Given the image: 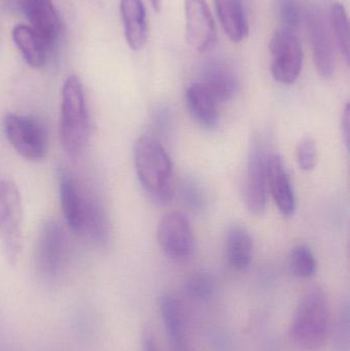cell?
<instances>
[{
	"label": "cell",
	"mask_w": 350,
	"mask_h": 351,
	"mask_svg": "<svg viewBox=\"0 0 350 351\" xmlns=\"http://www.w3.org/2000/svg\"><path fill=\"white\" fill-rule=\"evenodd\" d=\"M277 14L281 28L297 32L301 21V4L299 0H277Z\"/></svg>",
	"instance_id": "27"
},
{
	"label": "cell",
	"mask_w": 350,
	"mask_h": 351,
	"mask_svg": "<svg viewBox=\"0 0 350 351\" xmlns=\"http://www.w3.org/2000/svg\"><path fill=\"white\" fill-rule=\"evenodd\" d=\"M172 351H192L190 346L187 343L186 340L182 339L179 341L172 342Z\"/></svg>",
	"instance_id": "32"
},
{
	"label": "cell",
	"mask_w": 350,
	"mask_h": 351,
	"mask_svg": "<svg viewBox=\"0 0 350 351\" xmlns=\"http://www.w3.org/2000/svg\"><path fill=\"white\" fill-rule=\"evenodd\" d=\"M60 198L66 222L72 230L84 232L86 208L90 194H86L69 173L60 174Z\"/></svg>",
	"instance_id": "13"
},
{
	"label": "cell",
	"mask_w": 350,
	"mask_h": 351,
	"mask_svg": "<svg viewBox=\"0 0 350 351\" xmlns=\"http://www.w3.org/2000/svg\"><path fill=\"white\" fill-rule=\"evenodd\" d=\"M186 105L192 119L205 129H214L219 123L217 101L201 84H191L186 92Z\"/></svg>",
	"instance_id": "18"
},
{
	"label": "cell",
	"mask_w": 350,
	"mask_h": 351,
	"mask_svg": "<svg viewBox=\"0 0 350 351\" xmlns=\"http://www.w3.org/2000/svg\"><path fill=\"white\" fill-rule=\"evenodd\" d=\"M160 311L171 343L184 339V317L180 301L173 295H166L160 299Z\"/></svg>",
	"instance_id": "21"
},
{
	"label": "cell",
	"mask_w": 350,
	"mask_h": 351,
	"mask_svg": "<svg viewBox=\"0 0 350 351\" xmlns=\"http://www.w3.org/2000/svg\"><path fill=\"white\" fill-rule=\"evenodd\" d=\"M201 84L217 102L232 100L238 88L236 72L221 60H212L205 64Z\"/></svg>",
	"instance_id": "15"
},
{
	"label": "cell",
	"mask_w": 350,
	"mask_h": 351,
	"mask_svg": "<svg viewBox=\"0 0 350 351\" xmlns=\"http://www.w3.org/2000/svg\"><path fill=\"white\" fill-rule=\"evenodd\" d=\"M290 268L294 276L299 278H310L316 274V260L310 247L296 245L289 257Z\"/></svg>",
	"instance_id": "24"
},
{
	"label": "cell",
	"mask_w": 350,
	"mask_h": 351,
	"mask_svg": "<svg viewBox=\"0 0 350 351\" xmlns=\"http://www.w3.org/2000/svg\"><path fill=\"white\" fill-rule=\"evenodd\" d=\"M151 2L152 8L155 10L156 12H160V8H162V0H150Z\"/></svg>",
	"instance_id": "33"
},
{
	"label": "cell",
	"mask_w": 350,
	"mask_h": 351,
	"mask_svg": "<svg viewBox=\"0 0 350 351\" xmlns=\"http://www.w3.org/2000/svg\"><path fill=\"white\" fill-rule=\"evenodd\" d=\"M349 305L345 303L333 326L332 351H350Z\"/></svg>",
	"instance_id": "25"
},
{
	"label": "cell",
	"mask_w": 350,
	"mask_h": 351,
	"mask_svg": "<svg viewBox=\"0 0 350 351\" xmlns=\"http://www.w3.org/2000/svg\"><path fill=\"white\" fill-rule=\"evenodd\" d=\"M331 326V309L326 294L322 289H312L296 307L290 337L300 351H320L330 337Z\"/></svg>",
	"instance_id": "2"
},
{
	"label": "cell",
	"mask_w": 350,
	"mask_h": 351,
	"mask_svg": "<svg viewBox=\"0 0 350 351\" xmlns=\"http://www.w3.org/2000/svg\"><path fill=\"white\" fill-rule=\"evenodd\" d=\"M121 14L127 45L139 51L148 38V23L142 0H121Z\"/></svg>",
	"instance_id": "16"
},
{
	"label": "cell",
	"mask_w": 350,
	"mask_h": 351,
	"mask_svg": "<svg viewBox=\"0 0 350 351\" xmlns=\"http://www.w3.org/2000/svg\"><path fill=\"white\" fill-rule=\"evenodd\" d=\"M269 51L273 78L279 84H294L303 66V49L297 32L279 28L271 38Z\"/></svg>",
	"instance_id": "7"
},
{
	"label": "cell",
	"mask_w": 350,
	"mask_h": 351,
	"mask_svg": "<svg viewBox=\"0 0 350 351\" xmlns=\"http://www.w3.org/2000/svg\"><path fill=\"white\" fill-rule=\"evenodd\" d=\"M215 289L216 282L213 276L203 272L192 274L185 285V292L195 300L209 298L215 292Z\"/></svg>",
	"instance_id": "26"
},
{
	"label": "cell",
	"mask_w": 350,
	"mask_h": 351,
	"mask_svg": "<svg viewBox=\"0 0 350 351\" xmlns=\"http://www.w3.org/2000/svg\"><path fill=\"white\" fill-rule=\"evenodd\" d=\"M134 162L148 197L158 206L170 204L175 193L174 167L164 145L151 136H142L134 145Z\"/></svg>",
	"instance_id": "1"
},
{
	"label": "cell",
	"mask_w": 350,
	"mask_h": 351,
	"mask_svg": "<svg viewBox=\"0 0 350 351\" xmlns=\"http://www.w3.org/2000/svg\"><path fill=\"white\" fill-rule=\"evenodd\" d=\"M253 241L250 233L244 227L234 226L229 229L225 241V256L232 269L242 271L252 262Z\"/></svg>",
	"instance_id": "20"
},
{
	"label": "cell",
	"mask_w": 350,
	"mask_h": 351,
	"mask_svg": "<svg viewBox=\"0 0 350 351\" xmlns=\"http://www.w3.org/2000/svg\"><path fill=\"white\" fill-rule=\"evenodd\" d=\"M186 36L199 53L209 51L216 43V28L207 0H185Z\"/></svg>",
	"instance_id": "11"
},
{
	"label": "cell",
	"mask_w": 350,
	"mask_h": 351,
	"mask_svg": "<svg viewBox=\"0 0 350 351\" xmlns=\"http://www.w3.org/2000/svg\"><path fill=\"white\" fill-rule=\"evenodd\" d=\"M267 190L286 218L295 214L296 197L291 180L286 170L283 158L279 154H271L267 162Z\"/></svg>",
	"instance_id": "12"
},
{
	"label": "cell",
	"mask_w": 350,
	"mask_h": 351,
	"mask_svg": "<svg viewBox=\"0 0 350 351\" xmlns=\"http://www.w3.org/2000/svg\"><path fill=\"white\" fill-rule=\"evenodd\" d=\"M90 137V121L84 86L77 75H70L62 88L60 140L70 158H78Z\"/></svg>",
	"instance_id": "3"
},
{
	"label": "cell",
	"mask_w": 350,
	"mask_h": 351,
	"mask_svg": "<svg viewBox=\"0 0 350 351\" xmlns=\"http://www.w3.org/2000/svg\"><path fill=\"white\" fill-rule=\"evenodd\" d=\"M23 202L12 182H0V239L6 258L14 264L22 252Z\"/></svg>",
	"instance_id": "4"
},
{
	"label": "cell",
	"mask_w": 350,
	"mask_h": 351,
	"mask_svg": "<svg viewBox=\"0 0 350 351\" xmlns=\"http://www.w3.org/2000/svg\"><path fill=\"white\" fill-rule=\"evenodd\" d=\"M330 25L336 39L337 45L347 64L350 61L349 21L345 6L335 3L330 8Z\"/></svg>",
	"instance_id": "23"
},
{
	"label": "cell",
	"mask_w": 350,
	"mask_h": 351,
	"mask_svg": "<svg viewBox=\"0 0 350 351\" xmlns=\"http://www.w3.org/2000/svg\"><path fill=\"white\" fill-rule=\"evenodd\" d=\"M31 26L37 31L49 49L57 41L60 21L51 0H18Z\"/></svg>",
	"instance_id": "14"
},
{
	"label": "cell",
	"mask_w": 350,
	"mask_h": 351,
	"mask_svg": "<svg viewBox=\"0 0 350 351\" xmlns=\"http://www.w3.org/2000/svg\"><path fill=\"white\" fill-rule=\"evenodd\" d=\"M95 243H105L109 239V224L106 213L98 198L88 196L84 232Z\"/></svg>",
	"instance_id": "22"
},
{
	"label": "cell",
	"mask_w": 350,
	"mask_h": 351,
	"mask_svg": "<svg viewBox=\"0 0 350 351\" xmlns=\"http://www.w3.org/2000/svg\"><path fill=\"white\" fill-rule=\"evenodd\" d=\"M67 237L63 226L53 219L45 221L37 239L36 263L45 278H55L65 265Z\"/></svg>",
	"instance_id": "8"
},
{
	"label": "cell",
	"mask_w": 350,
	"mask_h": 351,
	"mask_svg": "<svg viewBox=\"0 0 350 351\" xmlns=\"http://www.w3.org/2000/svg\"><path fill=\"white\" fill-rule=\"evenodd\" d=\"M342 133L345 136V144L347 146L349 145V138H350V108L349 105H347L345 109V113H343L342 119Z\"/></svg>",
	"instance_id": "31"
},
{
	"label": "cell",
	"mask_w": 350,
	"mask_h": 351,
	"mask_svg": "<svg viewBox=\"0 0 350 351\" xmlns=\"http://www.w3.org/2000/svg\"><path fill=\"white\" fill-rule=\"evenodd\" d=\"M220 24L234 43L244 40L249 33L248 16L244 0H214Z\"/></svg>",
	"instance_id": "17"
},
{
	"label": "cell",
	"mask_w": 350,
	"mask_h": 351,
	"mask_svg": "<svg viewBox=\"0 0 350 351\" xmlns=\"http://www.w3.org/2000/svg\"><path fill=\"white\" fill-rule=\"evenodd\" d=\"M158 241L160 249L171 259H188L195 250V237L188 218L178 210L166 213L158 224Z\"/></svg>",
	"instance_id": "9"
},
{
	"label": "cell",
	"mask_w": 350,
	"mask_h": 351,
	"mask_svg": "<svg viewBox=\"0 0 350 351\" xmlns=\"http://www.w3.org/2000/svg\"><path fill=\"white\" fill-rule=\"evenodd\" d=\"M298 165L300 169L306 172L314 170L318 162L316 142L310 137L304 138L296 148Z\"/></svg>",
	"instance_id": "28"
},
{
	"label": "cell",
	"mask_w": 350,
	"mask_h": 351,
	"mask_svg": "<svg viewBox=\"0 0 350 351\" xmlns=\"http://www.w3.org/2000/svg\"><path fill=\"white\" fill-rule=\"evenodd\" d=\"M12 39L30 67L40 68L47 63L49 49L31 25H16L12 29Z\"/></svg>",
	"instance_id": "19"
},
{
	"label": "cell",
	"mask_w": 350,
	"mask_h": 351,
	"mask_svg": "<svg viewBox=\"0 0 350 351\" xmlns=\"http://www.w3.org/2000/svg\"><path fill=\"white\" fill-rule=\"evenodd\" d=\"M183 202L193 210H203L207 206L205 192L195 181H186L181 187Z\"/></svg>",
	"instance_id": "29"
},
{
	"label": "cell",
	"mask_w": 350,
	"mask_h": 351,
	"mask_svg": "<svg viewBox=\"0 0 350 351\" xmlns=\"http://www.w3.org/2000/svg\"><path fill=\"white\" fill-rule=\"evenodd\" d=\"M305 25L316 71L323 78L328 80L334 73V51L328 25L318 6L310 5L306 8Z\"/></svg>",
	"instance_id": "10"
},
{
	"label": "cell",
	"mask_w": 350,
	"mask_h": 351,
	"mask_svg": "<svg viewBox=\"0 0 350 351\" xmlns=\"http://www.w3.org/2000/svg\"><path fill=\"white\" fill-rule=\"evenodd\" d=\"M142 351H160L158 339L150 328H146L142 334Z\"/></svg>",
	"instance_id": "30"
},
{
	"label": "cell",
	"mask_w": 350,
	"mask_h": 351,
	"mask_svg": "<svg viewBox=\"0 0 350 351\" xmlns=\"http://www.w3.org/2000/svg\"><path fill=\"white\" fill-rule=\"evenodd\" d=\"M269 156L266 139L263 136H254L249 149L245 199L249 212L255 216H261L266 210Z\"/></svg>",
	"instance_id": "5"
},
{
	"label": "cell",
	"mask_w": 350,
	"mask_h": 351,
	"mask_svg": "<svg viewBox=\"0 0 350 351\" xmlns=\"http://www.w3.org/2000/svg\"><path fill=\"white\" fill-rule=\"evenodd\" d=\"M4 132L10 145L23 158L38 160L45 156L47 133L38 119L8 113L4 119Z\"/></svg>",
	"instance_id": "6"
}]
</instances>
